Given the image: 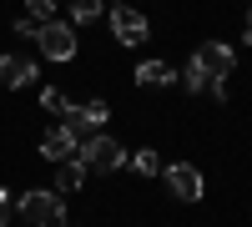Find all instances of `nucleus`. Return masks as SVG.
Segmentation results:
<instances>
[{
    "mask_svg": "<svg viewBox=\"0 0 252 227\" xmlns=\"http://www.w3.org/2000/svg\"><path fill=\"white\" fill-rule=\"evenodd\" d=\"M192 66L207 76V86H212V96H217V101L232 96V71H237L232 46H222V40H207V46H197V51H192Z\"/></svg>",
    "mask_w": 252,
    "mask_h": 227,
    "instance_id": "obj_1",
    "label": "nucleus"
},
{
    "mask_svg": "<svg viewBox=\"0 0 252 227\" xmlns=\"http://www.w3.org/2000/svg\"><path fill=\"white\" fill-rule=\"evenodd\" d=\"M76 162L86 167V177H111L116 167H126V147H121L116 136L96 131V136H81V147H76Z\"/></svg>",
    "mask_w": 252,
    "mask_h": 227,
    "instance_id": "obj_2",
    "label": "nucleus"
},
{
    "mask_svg": "<svg viewBox=\"0 0 252 227\" xmlns=\"http://www.w3.org/2000/svg\"><path fill=\"white\" fill-rule=\"evenodd\" d=\"M15 212L26 217V227H66V197L56 187H31L26 197H15Z\"/></svg>",
    "mask_w": 252,
    "mask_h": 227,
    "instance_id": "obj_3",
    "label": "nucleus"
},
{
    "mask_svg": "<svg viewBox=\"0 0 252 227\" xmlns=\"http://www.w3.org/2000/svg\"><path fill=\"white\" fill-rule=\"evenodd\" d=\"M106 116H111L106 101H81V106H66V121H61V127L81 141V136H96L101 127H106Z\"/></svg>",
    "mask_w": 252,
    "mask_h": 227,
    "instance_id": "obj_4",
    "label": "nucleus"
},
{
    "mask_svg": "<svg viewBox=\"0 0 252 227\" xmlns=\"http://www.w3.org/2000/svg\"><path fill=\"white\" fill-rule=\"evenodd\" d=\"M161 177H166V192L177 202H202V192H207V182L192 162H172V167H161Z\"/></svg>",
    "mask_w": 252,
    "mask_h": 227,
    "instance_id": "obj_5",
    "label": "nucleus"
},
{
    "mask_svg": "<svg viewBox=\"0 0 252 227\" xmlns=\"http://www.w3.org/2000/svg\"><path fill=\"white\" fill-rule=\"evenodd\" d=\"M35 46H40L46 61H71V56H76V35H71L66 20H46L40 35H35Z\"/></svg>",
    "mask_w": 252,
    "mask_h": 227,
    "instance_id": "obj_6",
    "label": "nucleus"
},
{
    "mask_svg": "<svg viewBox=\"0 0 252 227\" xmlns=\"http://www.w3.org/2000/svg\"><path fill=\"white\" fill-rule=\"evenodd\" d=\"M111 35L121 46H141V40L152 35V20L141 10H131V5H111Z\"/></svg>",
    "mask_w": 252,
    "mask_h": 227,
    "instance_id": "obj_7",
    "label": "nucleus"
},
{
    "mask_svg": "<svg viewBox=\"0 0 252 227\" xmlns=\"http://www.w3.org/2000/svg\"><path fill=\"white\" fill-rule=\"evenodd\" d=\"M40 71H35V61L31 56H0V86L5 91H20V86H31Z\"/></svg>",
    "mask_w": 252,
    "mask_h": 227,
    "instance_id": "obj_8",
    "label": "nucleus"
},
{
    "mask_svg": "<svg viewBox=\"0 0 252 227\" xmlns=\"http://www.w3.org/2000/svg\"><path fill=\"white\" fill-rule=\"evenodd\" d=\"M76 147H81V141H76L66 127H56V131L40 136V157H46V162H71V157H76Z\"/></svg>",
    "mask_w": 252,
    "mask_h": 227,
    "instance_id": "obj_9",
    "label": "nucleus"
},
{
    "mask_svg": "<svg viewBox=\"0 0 252 227\" xmlns=\"http://www.w3.org/2000/svg\"><path fill=\"white\" fill-rule=\"evenodd\" d=\"M172 81H177V71L166 61H141L136 66V86H172Z\"/></svg>",
    "mask_w": 252,
    "mask_h": 227,
    "instance_id": "obj_10",
    "label": "nucleus"
},
{
    "mask_svg": "<svg viewBox=\"0 0 252 227\" xmlns=\"http://www.w3.org/2000/svg\"><path fill=\"white\" fill-rule=\"evenodd\" d=\"M81 182H86V167H81L76 157H71V162H56V192H61V197H71Z\"/></svg>",
    "mask_w": 252,
    "mask_h": 227,
    "instance_id": "obj_11",
    "label": "nucleus"
},
{
    "mask_svg": "<svg viewBox=\"0 0 252 227\" xmlns=\"http://www.w3.org/2000/svg\"><path fill=\"white\" fill-rule=\"evenodd\" d=\"M126 167H136L141 177H157V172H161V157H157L152 147H141V152H126Z\"/></svg>",
    "mask_w": 252,
    "mask_h": 227,
    "instance_id": "obj_12",
    "label": "nucleus"
},
{
    "mask_svg": "<svg viewBox=\"0 0 252 227\" xmlns=\"http://www.w3.org/2000/svg\"><path fill=\"white\" fill-rule=\"evenodd\" d=\"M71 20H76V26H91V20H101V0H76V5H71Z\"/></svg>",
    "mask_w": 252,
    "mask_h": 227,
    "instance_id": "obj_13",
    "label": "nucleus"
},
{
    "mask_svg": "<svg viewBox=\"0 0 252 227\" xmlns=\"http://www.w3.org/2000/svg\"><path fill=\"white\" fill-rule=\"evenodd\" d=\"M40 106H46L51 116H66V106H71V101H66V96H61L56 86H46V91H40Z\"/></svg>",
    "mask_w": 252,
    "mask_h": 227,
    "instance_id": "obj_14",
    "label": "nucleus"
},
{
    "mask_svg": "<svg viewBox=\"0 0 252 227\" xmlns=\"http://www.w3.org/2000/svg\"><path fill=\"white\" fill-rule=\"evenodd\" d=\"M26 15L46 26V20H56V0H26Z\"/></svg>",
    "mask_w": 252,
    "mask_h": 227,
    "instance_id": "obj_15",
    "label": "nucleus"
},
{
    "mask_svg": "<svg viewBox=\"0 0 252 227\" xmlns=\"http://www.w3.org/2000/svg\"><path fill=\"white\" fill-rule=\"evenodd\" d=\"M177 81H182V86H187V91H212V86H207V76H202L197 66H187V71H182Z\"/></svg>",
    "mask_w": 252,
    "mask_h": 227,
    "instance_id": "obj_16",
    "label": "nucleus"
},
{
    "mask_svg": "<svg viewBox=\"0 0 252 227\" xmlns=\"http://www.w3.org/2000/svg\"><path fill=\"white\" fill-rule=\"evenodd\" d=\"M10 217H15V197L0 187V227H10Z\"/></svg>",
    "mask_w": 252,
    "mask_h": 227,
    "instance_id": "obj_17",
    "label": "nucleus"
},
{
    "mask_svg": "<svg viewBox=\"0 0 252 227\" xmlns=\"http://www.w3.org/2000/svg\"><path fill=\"white\" fill-rule=\"evenodd\" d=\"M15 35H26V40H35V35H40V20H31V15H20V20H15Z\"/></svg>",
    "mask_w": 252,
    "mask_h": 227,
    "instance_id": "obj_18",
    "label": "nucleus"
},
{
    "mask_svg": "<svg viewBox=\"0 0 252 227\" xmlns=\"http://www.w3.org/2000/svg\"><path fill=\"white\" fill-rule=\"evenodd\" d=\"M247 31H252V5H247Z\"/></svg>",
    "mask_w": 252,
    "mask_h": 227,
    "instance_id": "obj_19",
    "label": "nucleus"
}]
</instances>
